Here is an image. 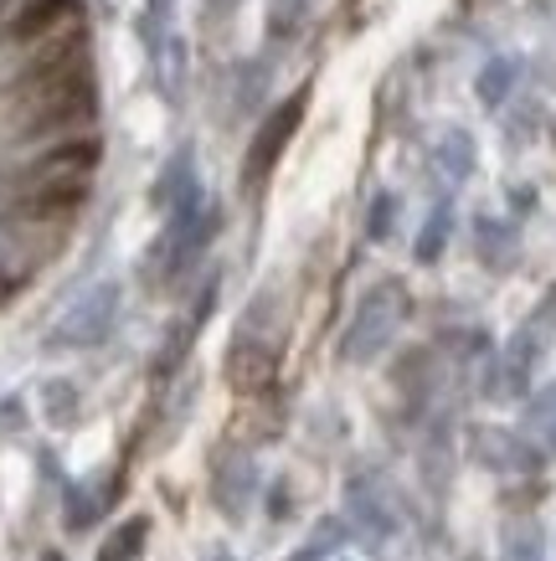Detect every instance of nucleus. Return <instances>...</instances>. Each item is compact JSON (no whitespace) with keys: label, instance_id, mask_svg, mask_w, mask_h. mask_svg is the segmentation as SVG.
Instances as JSON below:
<instances>
[{"label":"nucleus","instance_id":"f257e3e1","mask_svg":"<svg viewBox=\"0 0 556 561\" xmlns=\"http://www.w3.org/2000/svg\"><path fill=\"white\" fill-rule=\"evenodd\" d=\"M93 114H99V93H93L88 47L72 51L68 62L26 78V83L0 88V135L16 145V154H42L99 139Z\"/></svg>","mask_w":556,"mask_h":561},{"label":"nucleus","instance_id":"f03ea898","mask_svg":"<svg viewBox=\"0 0 556 561\" xmlns=\"http://www.w3.org/2000/svg\"><path fill=\"white\" fill-rule=\"evenodd\" d=\"M83 47V0H42L32 16L0 36V88L26 83Z\"/></svg>","mask_w":556,"mask_h":561},{"label":"nucleus","instance_id":"7ed1b4c3","mask_svg":"<svg viewBox=\"0 0 556 561\" xmlns=\"http://www.w3.org/2000/svg\"><path fill=\"white\" fill-rule=\"evenodd\" d=\"M217 227H222V211L206 202V191H196L191 202H181L170 211L166 227H160V238L150 242L145 278H150V284H175V278L206 253V242L217 238Z\"/></svg>","mask_w":556,"mask_h":561},{"label":"nucleus","instance_id":"20e7f679","mask_svg":"<svg viewBox=\"0 0 556 561\" xmlns=\"http://www.w3.org/2000/svg\"><path fill=\"white\" fill-rule=\"evenodd\" d=\"M118 305H124V289H118L114 278L83 289L47 330V351H93V345H103L118 320Z\"/></svg>","mask_w":556,"mask_h":561},{"label":"nucleus","instance_id":"39448f33","mask_svg":"<svg viewBox=\"0 0 556 561\" xmlns=\"http://www.w3.org/2000/svg\"><path fill=\"white\" fill-rule=\"evenodd\" d=\"M407 314V294L397 278H387V284H376V289L355 305L351 314V330H345V341H340V356L355 360V366H366V360H376L382 351L392 345V335H397V324H402Z\"/></svg>","mask_w":556,"mask_h":561},{"label":"nucleus","instance_id":"423d86ee","mask_svg":"<svg viewBox=\"0 0 556 561\" xmlns=\"http://www.w3.org/2000/svg\"><path fill=\"white\" fill-rule=\"evenodd\" d=\"M541 345H546V324L541 320L521 324V330L510 335V345L495 356V366H489V381H485L489 402H515V397H525L531 371H536V360H541Z\"/></svg>","mask_w":556,"mask_h":561},{"label":"nucleus","instance_id":"0eeeda50","mask_svg":"<svg viewBox=\"0 0 556 561\" xmlns=\"http://www.w3.org/2000/svg\"><path fill=\"white\" fill-rule=\"evenodd\" d=\"M304 103H309V93H304V88H294V93H288V99L269 114V119H263V129H258L253 145H248V160H242V175H248V186H263V175L279 165V154L288 150L294 129L304 124Z\"/></svg>","mask_w":556,"mask_h":561},{"label":"nucleus","instance_id":"6e6552de","mask_svg":"<svg viewBox=\"0 0 556 561\" xmlns=\"http://www.w3.org/2000/svg\"><path fill=\"white\" fill-rule=\"evenodd\" d=\"M212 309H217V278L202 289V299L185 309L181 320H170V330H166V341H160V351H155V366L150 371L166 381L170 371H181V360L191 356V345H196V335H202V324L212 320Z\"/></svg>","mask_w":556,"mask_h":561},{"label":"nucleus","instance_id":"1a4fd4ad","mask_svg":"<svg viewBox=\"0 0 556 561\" xmlns=\"http://www.w3.org/2000/svg\"><path fill=\"white\" fill-rule=\"evenodd\" d=\"M474 459L485 469H500V474H536L541 448L510 427H474Z\"/></svg>","mask_w":556,"mask_h":561},{"label":"nucleus","instance_id":"9d476101","mask_svg":"<svg viewBox=\"0 0 556 561\" xmlns=\"http://www.w3.org/2000/svg\"><path fill=\"white\" fill-rule=\"evenodd\" d=\"M253 494H258L253 459L248 454H217V463H212V500H217V511L227 520H242L248 505H253Z\"/></svg>","mask_w":556,"mask_h":561},{"label":"nucleus","instance_id":"9b49d317","mask_svg":"<svg viewBox=\"0 0 556 561\" xmlns=\"http://www.w3.org/2000/svg\"><path fill=\"white\" fill-rule=\"evenodd\" d=\"M345 511H351V526L366 536L371 546H382L397 530V515L392 505L382 500V490L371 484V479H351V490H345Z\"/></svg>","mask_w":556,"mask_h":561},{"label":"nucleus","instance_id":"f8f14e48","mask_svg":"<svg viewBox=\"0 0 556 561\" xmlns=\"http://www.w3.org/2000/svg\"><path fill=\"white\" fill-rule=\"evenodd\" d=\"M196 191H202V181H196V150H191V145H181V150H175V154L166 160V171L155 175L150 206L170 217V211H175L181 202H191Z\"/></svg>","mask_w":556,"mask_h":561},{"label":"nucleus","instance_id":"ddd939ff","mask_svg":"<svg viewBox=\"0 0 556 561\" xmlns=\"http://www.w3.org/2000/svg\"><path fill=\"white\" fill-rule=\"evenodd\" d=\"M279 371V351L273 345H258V341H232L227 351V381L237 391H263Z\"/></svg>","mask_w":556,"mask_h":561},{"label":"nucleus","instance_id":"4468645a","mask_svg":"<svg viewBox=\"0 0 556 561\" xmlns=\"http://www.w3.org/2000/svg\"><path fill=\"white\" fill-rule=\"evenodd\" d=\"M109 505H114V479L109 474L83 479V484H72L68 490V511H63V520H68V530H88V526H99Z\"/></svg>","mask_w":556,"mask_h":561},{"label":"nucleus","instance_id":"2eb2a0df","mask_svg":"<svg viewBox=\"0 0 556 561\" xmlns=\"http://www.w3.org/2000/svg\"><path fill=\"white\" fill-rule=\"evenodd\" d=\"M474 242H479V257H485L489 268H510V263H515V227H510V221L479 217Z\"/></svg>","mask_w":556,"mask_h":561},{"label":"nucleus","instance_id":"dca6fc26","mask_svg":"<svg viewBox=\"0 0 556 561\" xmlns=\"http://www.w3.org/2000/svg\"><path fill=\"white\" fill-rule=\"evenodd\" d=\"M145 541H150V520H145V515H129V520L103 541L99 561H139L145 557Z\"/></svg>","mask_w":556,"mask_h":561},{"label":"nucleus","instance_id":"f3484780","mask_svg":"<svg viewBox=\"0 0 556 561\" xmlns=\"http://www.w3.org/2000/svg\"><path fill=\"white\" fill-rule=\"evenodd\" d=\"M510 83H515V62L510 57H489L485 68H479V78H474V93H479L485 108H500L510 99Z\"/></svg>","mask_w":556,"mask_h":561},{"label":"nucleus","instance_id":"a211bd4d","mask_svg":"<svg viewBox=\"0 0 556 561\" xmlns=\"http://www.w3.org/2000/svg\"><path fill=\"white\" fill-rule=\"evenodd\" d=\"M439 171L449 175L454 186L474 175V139L464 135V129H449V135L439 139Z\"/></svg>","mask_w":556,"mask_h":561},{"label":"nucleus","instance_id":"6ab92c4d","mask_svg":"<svg viewBox=\"0 0 556 561\" xmlns=\"http://www.w3.org/2000/svg\"><path fill=\"white\" fill-rule=\"evenodd\" d=\"M449 232H454V211L449 206H433V217L422 221V232H418V263H439V253L449 248Z\"/></svg>","mask_w":556,"mask_h":561},{"label":"nucleus","instance_id":"aec40b11","mask_svg":"<svg viewBox=\"0 0 556 561\" xmlns=\"http://www.w3.org/2000/svg\"><path fill=\"white\" fill-rule=\"evenodd\" d=\"M42 412H47L52 427H68L78 417V387L72 381H47L42 387Z\"/></svg>","mask_w":556,"mask_h":561},{"label":"nucleus","instance_id":"412c9836","mask_svg":"<svg viewBox=\"0 0 556 561\" xmlns=\"http://www.w3.org/2000/svg\"><path fill=\"white\" fill-rule=\"evenodd\" d=\"M525 427L541 433V443L556 454V381L541 391V397H531V408H525Z\"/></svg>","mask_w":556,"mask_h":561},{"label":"nucleus","instance_id":"4be33fe9","mask_svg":"<svg viewBox=\"0 0 556 561\" xmlns=\"http://www.w3.org/2000/svg\"><path fill=\"white\" fill-rule=\"evenodd\" d=\"M392 221H397V196H392V191H382V196L371 202V211H366V238L371 242L392 238Z\"/></svg>","mask_w":556,"mask_h":561},{"label":"nucleus","instance_id":"5701e85b","mask_svg":"<svg viewBox=\"0 0 556 561\" xmlns=\"http://www.w3.org/2000/svg\"><path fill=\"white\" fill-rule=\"evenodd\" d=\"M506 561H541V530L536 526H510Z\"/></svg>","mask_w":556,"mask_h":561},{"label":"nucleus","instance_id":"b1692460","mask_svg":"<svg viewBox=\"0 0 556 561\" xmlns=\"http://www.w3.org/2000/svg\"><path fill=\"white\" fill-rule=\"evenodd\" d=\"M304 5H309V0H273V5H269V32L273 36H288L304 21Z\"/></svg>","mask_w":556,"mask_h":561},{"label":"nucleus","instance_id":"393cba45","mask_svg":"<svg viewBox=\"0 0 556 561\" xmlns=\"http://www.w3.org/2000/svg\"><path fill=\"white\" fill-rule=\"evenodd\" d=\"M36 5H42V0H0V36L11 32L16 21H26V16H32Z\"/></svg>","mask_w":556,"mask_h":561},{"label":"nucleus","instance_id":"a878e982","mask_svg":"<svg viewBox=\"0 0 556 561\" xmlns=\"http://www.w3.org/2000/svg\"><path fill=\"white\" fill-rule=\"evenodd\" d=\"M242 0H206V21H227Z\"/></svg>","mask_w":556,"mask_h":561},{"label":"nucleus","instance_id":"bb28decb","mask_svg":"<svg viewBox=\"0 0 556 561\" xmlns=\"http://www.w3.org/2000/svg\"><path fill=\"white\" fill-rule=\"evenodd\" d=\"M536 320H541V324H556V284H552V294H546V305H541Z\"/></svg>","mask_w":556,"mask_h":561},{"label":"nucleus","instance_id":"cd10ccee","mask_svg":"<svg viewBox=\"0 0 556 561\" xmlns=\"http://www.w3.org/2000/svg\"><path fill=\"white\" fill-rule=\"evenodd\" d=\"M150 16L166 26V21H170V0H150Z\"/></svg>","mask_w":556,"mask_h":561},{"label":"nucleus","instance_id":"c85d7f7f","mask_svg":"<svg viewBox=\"0 0 556 561\" xmlns=\"http://www.w3.org/2000/svg\"><path fill=\"white\" fill-rule=\"evenodd\" d=\"M42 561H63V557H57V551H42Z\"/></svg>","mask_w":556,"mask_h":561}]
</instances>
